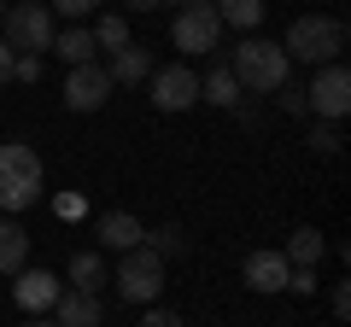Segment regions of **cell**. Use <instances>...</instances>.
<instances>
[{
	"label": "cell",
	"mask_w": 351,
	"mask_h": 327,
	"mask_svg": "<svg viewBox=\"0 0 351 327\" xmlns=\"http://www.w3.org/2000/svg\"><path fill=\"white\" fill-rule=\"evenodd\" d=\"M12 59H18V53L6 47V41H0V82H12Z\"/></svg>",
	"instance_id": "f546056e"
},
{
	"label": "cell",
	"mask_w": 351,
	"mask_h": 327,
	"mask_svg": "<svg viewBox=\"0 0 351 327\" xmlns=\"http://www.w3.org/2000/svg\"><path fill=\"white\" fill-rule=\"evenodd\" d=\"M141 246H147V252H158V257H182V252H188V234H182L176 222H164V228H147V239H141Z\"/></svg>",
	"instance_id": "44dd1931"
},
{
	"label": "cell",
	"mask_w": 351,
	"mask_h": 327,
	"mask_svg": "<svg viewBox=\"0 0 351 327\" xmlns=\"http://www.w3.org/2000/svg\"><path fill=\"white\" fill-rule=\"evenodd\" d=\"M94 47H129V24H123V18H117V12H106L100 18V24H94Z\"/></svg>",
	"instance_id": "7402d4cb"
},
{
	"label": "cell",
	"mask_w": 351,
	"mask_h": 327,
	"mask_svg": "<svg viewBox=\"0 0 351 327\" xmlns=\"http://www.w3.org/2000/svg\"><path fill=\"white\" fill-rule=\"evenodd\" d=\"M170 41L182 53H211L217 41H223V18H217V6H182L170 24Z\"/></svg>",
	"instance_id": "52a82bcc"
},
{
	"label": "cell",
	"mask_w": 351,
	"mask_h": 327,
	"mask_svg": "<svg viewBox=\"0 0 351 327\" xmlns=\"http://www.w3.org/2000/svg\"><path fill=\"white\" fill-rule=\"evenodd\" d=\"M12 82H41V53H18L12 59Z\"/></svg>",
	"instance_id": "603a6c76"
},
{
	"label": "cell",
	"mask_w": 351,
	"mask_h": 327,
	"mask_svg": "<svg viewBox=\"0 0 351 327\" xmlns=\"http://www.w3.org/2000/svg\"><path fill=\"white\" fill-rule=\"evenodd\" d=\"M287 292H316V269H293V275H287Z\"/></svg>",
	"instance_id": "484cf974"
},
{
	"label": "cell",
	"mask_w": 351,
	"mask_h": 327,
	"mask_svg": "<svg viewBox=\"0 0 351 327\" xmlns=\"http://www.w3.org/2000/svg\"><path fill=\"white\" fill-rule=\"evenodd\" d=\"M281 112H304V88H293V82H281Z\"/></svg>",
	"instance_id": "d4e9b609"
},
{
	"label": "cell",
	"mask_w": 351,
	"mask_h": 327,
	"mask_svg": "<svg viewBox=\"0 0 351 327\" xmlns=\"http://www.w3.org/2000/svg\"><path fill=\"white\" fill-rule=\"evenodd\" d=\"M152 70H158V64H152V53L141 47V41L117 47V53H112V64H106V76H112V88H117V82H129V88H135V82H147Z\"/></svg>",
	"instance_id": "4fadbf2b"
},
{
	"label": "cell",
	"mask_w": 351,
	"mask_h": 327,
	"mask_svg": "<svg viewBox=\"0 0 351 327\" xmlns=\"http://www.w3.org/2000/svg\"><path fill=\"white\" fill-rule=\"evenodd\" d=\"M199 100H211V105H234L240 100V82L228 76V64H217L211 76H199Z\"/></svg>",
	"instance_id": "d6986e66"
},
{
	"label": "cell",
	"mask_w": 351,
	"mask_h": 327,
	"mask_svg": "<svg viewBox=\"0 0 351 327\" xmlns=\"http://www.w3.org/2000/svg\"><path fill=\"white\" fill-rule=\"evenodd\" d=\"M339 140H346V135H339L334 123H322V129H311V146H316V152H328V158H334V152H339Z\"/></svg>",
	"instance_id": "cb8c5ba5"
},
{
	"label": "cell",
	"mask_w": 351,
	"mask_h": 327,
	"mask_svg": "<svg viewBox=\"0 0 351 327\" xmlns=\"http://www.w3.org/2000/svg\"><path fill=\"white\" fill-rule=\"evenodd\" d=\"M24 263H29V234L12 216H0V275H18Z\"/></svg>",
	"instance_id": "9a60e30c"
},
{
	"label": "cell",
	"mask_w": 351,
	"mask_h": 327,
	"mask_svg": "<svg viewBox=\"0 0 351 327\" xmlns=\"http://www.w3.org/2000/svg\"><path fill=\"white\" fill-rule=\"evenodd\" d=\"M240 275H246V287H252V292H287V275H293V263H287L281 252H252Z\"/></svg>",
	"instance_id": "8fae6325"
},
{
	"label": "cell",
	"mask_w": 351,
	"mask_h": 327,
	"mask_svg": "<svg viewBox=\"0 0 351 327\" xmlns=\"http://www.w3.org/2000/svg\"><path fill=\"white\" fill-rule=\"evenodd\" d=\"M304 112L328 117V123H339V117L351 112V70L346 64H322V70H316V82L304 88Z\"/></svg>",
	"instance_id": "8992f818"
},
{
	"label": "cell",
	"mask_w": 351,
	"mask_h": 327,
	"mask_svg": "<svg viewBox=\"0 0 351 327\" xmlns=\"http://www.w3.org/2000/svg\"><path fill=\"white\" fill-rule=\"evenodd\" d=\"M228 76H234L246 94H276L281 82L293 76L287 53H281V41H263V36H246L234 47V59H228Z\"/></svg>",
	"instance_id": "6da1fadb"
},
{
	"label": "cell",
	"mask_w": 351,
	"mask_h": 327,
	"mask_svg": "<svg viewBox=\"0 0 351 327\" xmlns=\"http://www.w3.org/2000/svg\"><path fill=\"white\" fill-rule=\"evenodd\" d=\"M0 18H6V0H0Z\"/></svg>",
	"instance_id": "836d02e7"
},
{
	"label": "cell",
	"mask_w": 351,
	"mask_h": 327,
	"mask_svg": "<svg viewBox=\"0 0 351 327\" xmlns=\"http://www.w3.org/2000/svg\"><path fill=\"white\" fill-rule=\"evenodd\" d=\"M129 12H152V6H158V0H123Z\"/></svg>",
	"instance_id": "4dcf8cb0"
},
{
	"label": "cell",
	"mask_w": 351,
	"mask_h": 327,
	"mask_svg": "<svg viewBox=\"0 0 351 327\" xmlns=\"http://www.w3.org/2000/svg\"><path fill=\"white\" fill-rule=\"evenodd\" d=\"M53 53H59L64 64H94V29H64V36H53Z\"/></svg>",
	"instance_id": "e0dca14e"
},
{
	"label": "cell",
	"mask_w": 351,
	"mask_h": 327,
	"mask_svg": "<svg viewBox=\"0 0 351 327\" xmlns=\"http://www.w3.org/2000/svg\"><path fill=\"white\" fill-rule=\"evenodd\" d=\"M106 100H112L106 64H71V76H64V105H71V112H100Z\"/></svg>",
	"instance_id": "ba28073f"
},
{
	"label": "cell",
	"mask_w": 351,
	"mask_h": 327,
	"mask_svg": "<svg viewBox=\"0 0 351 327\" xmlns=\"http://www.w3.org/2000/svg\"><path fill=\"white\" fill-rule=\"evenodd\" d=\"M71 287L100 298V287H106V263H100V252H76V257H71Z\"/></svg>",
	"instance_id": "ac0fdd59"
},
{
	"label": "cell",
	"mask_w": 351,
	"mask_h": 327,
	"mask_svg": "<svg viewBox=\"0 0 351 327\" xmlns=\"http://www.w3.org/2000/svg\"><path fill=\"white\" fill-rule=\"evenodd\" d=\"M12 6H18V0H12Z\"/></svg>",
	"instance_id": "e575fe53"
},
{
	"label": "cell",
	"mask_w": 351,
	"mask_h": 327,
	"mask_svg": "<svg viewBox=\"0 0 351 327\" xmlns=\"http://www.w3.org/2000/svg\"><path fill=\"white\" fill-rule=\"evenodd\" d=\"M188 6H217V0H188Z\"/></svg>",
	"instance_id": "d6a6232c"
},
{
	"label": "cell",
	"mask_w": 351,
	"mask_h": 327,
	"mask_svg": "<svg viewBox=\"0 0 351 327\" xmlns=\"http://www.w3.org/2000/svg\"><path fill=\"white\" fill-rule=\"evenodd\" d=\"M322 252H328V239L316 234V228H293V239L281 246V257H287L293 269H316V263H322Z\"/></svg>",
	"instance_id": "2e32d148"
},
{
	"label": "cell",
	"mask_w": 351,
	"mask_h": 327,
	"mask_svg": "<svg viewBox=\"0 0 351 327\" xmlns=\"http://www.w3.org/2000/svg\"><path fill=\"white\" fill-rule=\"evenodd\" d=\"M53 322H59V327H100L106 310H100V298H94V292H59Z\"/></svg>",
	"instance_id": "5bb4252c"
},
{
	"label": "cell",
	"mask_w": 351,
	"mask_h": 327,
	"mask_svg": "<svg viewBox=\"0 0 351 327\" xmlns=\"http://www.w3.org/2000/svg\"><path fill=\"white\" fill-rule=\"evenodd\" d=\"M53 6H59L64 18H82V12H94V6H100V0H53Z\"/></svg>",
	"instance_id": "4316f807"
},
{
	"label": "cell",
	"mask_w": 351,
	"mask_h": 327,
	"mask_svg": "<svg viewBox=\"0 0 351 327\" xmlns=\"http://www.w3.org/2000/svg\"><path fill=\"white\" fill-rule=\"evenodd\" d=\"M0 41L12 53H41L53 47V12L47 6H36V0H18V6H6V18H0Z\"/></svg>",
	"instance_id": "277c9868"
},
{
	"label": "cell",
	"mask_w": 351,
	"mask_h": 327,
	"mask_svg": "<svg viewBox=\"0 0 351 327\" xmlns=\"http://www.w3.org/2000/svg\"><path fill=\"white\" fill-rule=\"evenodd\" d=\"M281 53L287 64H339L346 53V24L339 18H293V29L281 36Z\"/></svg>",
	"instance_id": "7a4b0ae2"
},
{
	"label": "cell",
	"mask_w": 351,
	"mask_h": 327,
	"mask_svg": "<svg viewBox=\"0 0 351 327\" xmlns=\"http://www.w3.org/2000/svg\"><path fill=\"white\" fill-rule=\"evenodd\" d=\"M94 234H100V246H112V252H135L141 239H147V228H141L135 211H106L100 222H94Z\"/></svg>",
	"instance_id": "7c38bea8"
},
{
	"label": "cell",
	"mask_w": 351,
	"mask_h": 327,
	"mask_svg": "<svg viewBox=\"0 0 351 327\" xmlns=\"http://www.w3.org/2000/svg\"><path fill=\"white\" fill-rule=\"evenodd\" d=\"M117 292H123V304H152L164 292V257L147 252V246H135V252H123V263H117Z\"/></svg>",
	"instance_id": "5b68a950"
},
{
	"label": "cell",
	"mask_w": 351,
	"mask_h": 327,
	"mask_svg": "<svg viewBox=\"0 0 351 327\" xmlns=\"http://www.w3.org/2000/svg\"><path fill=\"white\" fill-rule=\"evenodd\" d=\"M24 327H59V322H47V315H29V322Z\"/></svg>",
	"instance_id": "1f68e13d"
},
{
	"label": "cell",
	"mask_w": 351,
	"mask_h": 327,
	"mask_svg": "<svg viewBox=\"0 0 351 327\" xmlns=\"http://www.w3.org/2000/svg\"><path fill=\"white\" fill-rule=\"evenodd\" d=\"M12 298H18V310L41 315V310L59 304V280H53L47 269H18V275H12Z\"/></svg>",
	"instance_id": "30bf717a"
},
{
	"label": "cell",
	"mask_w": 351,
	"mask_h": 327,
	"mask_svg": "<svg viewBox=\"0 0 351 327\" xmlns=\"http://www.w3.org/2000/svg\"><path fill=\"white\" fill-rule=\"evenodd\" d=\"M41 199V158L29 140H0V216Z\"/></svg>",
	"instance_id": "3957f363"
},
{
	"label": "cell",
	"mask_w": 351,
	"mask_h": 327,
	"mask_svg": "<svg viewBox=\"0 0 351 327\" xmlns=\"http://www.w3.org/2000/svg\"><path fill=\"white\" fill-rule=\"evenodd\" d=\"M147 82H152V105H158V112H188V105L199 100V76L182 70V64H164Z\"/></svg>",
	"instance_id": "9c48e42d"
},
{
	"label": "cell",
	"mask_w": 351,
	"mask_h": 327,
	"mask_svg": "<svg viewBox=\"0 0 351 327\" xmlns=\"http://www.w3.org/2000/svg\"><path fill=\"white\" fill-rule=\"evenodd\" d=\"M141 327H182V315H170V310H147V322Z\"/></svg>",
	"instance_id": "f1b7e54d"
},
{
	"label": "cell",
	"mask_w": 351,
	"mask_h": 327,
	"mask_svg": "<svg viewBox=\"0 0 351 327\" xmlns=\"http://www.w3.org/2000/svg\"><path fill=\"white\" fill-rule=\"evenodd\" d=\"M217 18L234 29H258L263 24V0H217Z\"/></svg>",
	"instance_id": "ffe728a7"
},
{
	"label": "cell",
	"mask_w": 351,
	"mask_h": 327,
	"mask_svg": "<svg viewBox=\"0 0 351 327\" xmlns=\"http://www.w3.org/2000/svg\"><path fill=\"white\" fill-rule=\"evenodd\" d=\"M328 304H334V315H339V322H346V315H351V287H346V280H339V287H334V298H328Z\"/></svg>",
	"instance_id": "83f0119b"
}]
</instances>
